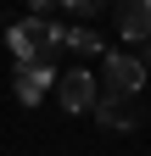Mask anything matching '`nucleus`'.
<instances>
[{
    "label": "nucleus",
    "mask_w": 151,
    "mask_h": 156,
    "mask_svg": "<svg viewBox=\"0 0 151 156\" xmlns=\"http://www.w3.org/2000/svg\"><path fill=\"white\" fill-rule=\"evenodd\" d=\"M67 11H73V17H95V11H101V0H67Z\"/></svg>",
    "instance_id": "6e6552de"
},
{
    "label": "nucleus",
    "mask_w": 151,
    "mask_h": 156,
    "mask_svg": "<svg viewBox=\"0 0 151 156\" xmlns=\"http://www.w3.org/2000/svg\"><path fill=\"white\" fill-rule=\"evenodd\" d=\"M56 101H62V112H95L101 84H95L84 67H67L62 78H56Z\"/></svg>",
    "instance_id": "7ed1b4c3"
},
{
    "label": "nucleus",
    "mask_w": 151,
    "mask_h": 156,
    "mask_svg": "<svg viewBox=\"0 0 151 156\" xmlns=\"http://www.w3.org/2000/svg\"><path fill=\"white\" fill-rule=\"evenodd\" d=\"M11 89H17V101H23V106H39L45 95L56 89V67H50V62H34V67H17Z\"/></svg>",
    "instance_id": "39448f33"
},
{
    "label": "nucleus",
    "mask_w": 151,
    "mask_h": 156,
    "mask_svg": "<svg viewBox=\"0 0 151 156\" xmlns=\"http://www.w3.org/2000/svg\"><path fill=\"white\" fill-rule=\"evenodd\" d=\"M134 62H140V67H145V73H151V39H145V50H140V56H134Z\"/></svg>",
    "instance_id": "1a4fd4ad"
},
{
    "label": "nucleus",
    "mask_w": 151,
    "mask_h": 156,
    "mask_svg": "<svg viewBox=\"0 0 151 156\" xmlns=\"http://www.w3.org/2000/svg\"><path fill=\"white\" fill-rule=\"evenodd\" d=\"M95 123L106 134H134L145 123V112H140V101H112V95H101L95 101Z\"/></svg>",
    "instance_id": "20e7f679"
},
{
    "label": "nucleus",
    "mask_w": 151,
    "mask_h": 156,
    "mask_svg": "<svg viewBox=\"0 0 151 156\" xmlns=\"http://www.w3.org/2000/svg\"><path fill=\"white\" fill-rule=\"evenodd\" d=\"M62 50H73V56H101V34L95 28H62Z\"/></svg>",
    "instance_id": "0eeeda50"
},
{
    "label": "nucleus",
    "mask_w": 151,
    "mask_h": 156,
    "mask_svg": "<svg viewBox=\"0 0 151 156\" xmlns=\"http://www.w3.org/2000/svg\"><path fill=\"white\" fill-rule=\"evenodd\" d=\"M118 34L129 39V45H145V39H151V0H129V6H118Z\"/></svg>",
    "instance_id": "423d86ee"
},
{
    "label": "nucleus",
    "mask_w": 151,
    "mask_h": 156,
    "mask_svg": "<svg viewBox=\"0 0 151 156\" xmlns=\"http://www.w3.org/2000/svg\"><path fill=\"white\" fill-rule=\"evenodd\" d=\"M140 89H145V67L134 62V56H106L101 95H112V101H140Z\"/></svg>",
    "instance_id": "f03ea898"
},
{
    "label": "nucleus",
    "mask_w": 151,
    "mask_h": 156,
    "mask_svg": "<svg viewBox=\"0 0 151 156\" xmlns=\"http://www.w3.org/2000/svg\"><path fill=\"white\" fill-rule=\"evenodd\" d=\"M6 45L17 56V67H34V62L56 67V56H62V28H56L50 17H23V23L6 28Z\"/></svg>",
    "instance_id": "f257e3e1"
}]
</instances>
